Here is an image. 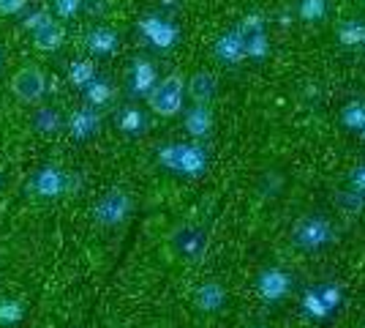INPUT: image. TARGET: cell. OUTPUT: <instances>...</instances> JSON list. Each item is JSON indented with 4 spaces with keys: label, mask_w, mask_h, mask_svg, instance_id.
Instances as JSON below:
<instances>
[{
    "label": "cell",
    "mask_w": 365,
    "mask_h": 328,
    "mask_svg": "<svg viewBox=\"0 0 365 328\" xmlns=\"http://www.w3.org/2000/svg\"><path fill=\"white\" fill-rule=\"evenodd\" d=\"M158 161L180 175H202L207 170V154L197 142H167L158 151Z\"/></svg>",
    "instance_id": "6da1fadb"
},
{
    "label": "cell",
    "mask_w": 365,
    "mask_h": 328,
    "mask_svg": "<svg viewBox=\"0 0 365 328\" xmlns=\"http://www.w3.org/2000/svg\"><path fill=\"white\" fill-rule=\"evenodd\" d=\"M71 328H85V326H71Z\"/></svg>",
    "instance_id": "4dcf8cb0"
},
{
    "label": "cell",
    "mask_w": 365,
    "mask_h": 328,
    "mask_svg": "<svg viewBox=\"0 0 365 328\" xmlns=\"http://www.w3.org/2000/svg\"><path fill=\"white\" fill-rule=\"evenodd\" d=\"M185 131L191 134V137H207L210 131H213V112L207 104H194V107L185 112Z\"/></svg>",
    "instance_id": "8fae6325"
},
{
    "label": "cell",
    "mask_w": 365,
    "mask_h": 328,
    "mask_svg": "<svg viewBox=\"0 0 365 328\" xmlns=\"http://www.w3.org/2000/svg\"><path fill=\"white\" fill-rule=\"evenodd\" d=\"M28 0H0V14L3 16H14L19 11H25Z\"/></svg>",
    "instance_id": "f1b7e54d"
},
{
    "label": "cell",
    "mask_w": 365,
    "mask_h": 328,
    "mask_svg": "<svg viewBox=\"0 0 365 328\" xmlns=\"http://www.w3.org/2000/svg\"><path fill=\"white\" fill-rule=\"evenodd\" d=\"M172 244L188 260H199L205 254V249H207V238H205V233L199 227H180V230H175Z\"/></svg>",
    "instance_id": "52a82bcc"
},
{
    "label": "cell",
    "mask_w": 365,
    "mask_h": 328,
    "mask_svg": "<svg viewBox=\"0 0 365 328\" xmlns=\"http://www.w3.org/2000/svg\"><path fill=\"white\" fill-rule=\"evenodd\" d=\"M182 101H185V82L180 74H169L161 82H155V88L148 94V104L161 118H175L182 109Z\"/></svg>",
    "instance_id": "7a4b0ae2"
},
{
    "label": "cell",
    "mask_w": 365,
    "mask_h": 328,
    "mask_svg": "<svg viewBox=\"0 0 365 328\" xmlns=\"http://www.w3.org/2000/svg\"><path fill=\"white\" fill-rule=\"evenodd\" d=\"M197 301L205 312H215V309L224 307L227 293H224V287H221L218 282H207V284H202V287L197 290Z\"/></svg>",
    "instance_id": "e0dca14e"
},
{
    "label": "cell",
    "mask_w": 365,
    "mask_h": 328,
    "mask_svg": "<svg viewBox=\"0 0 365 328\" xmlns=\"http://www.w3.org/2000/svg\"><path fill=\"white\" fill-rule=\"evenodd\" d=\"M131 208H134V200L123 189H109L107 194H101L93 205V219L101 227H118L128 219Z\"/></svg>",
    "instance_id": "3957f363"
},
{
    "label": "cell",
    "mask_w": 365,
    "mask_h": 328,
    "mask_svg": "<svg viewBox=\"0 0 365 328\" xmlns=\"http://www.w3.org/2000/svg\"><path fill=\"white\" fill-rule=\"evenodd\" d=\"M330 238H333V227L322 217H308L294 227V244L303 249H319L324 244H330Z\"/></svg>",
    "instance_id": "8992f818"
},
{
    "label": "cell",
    "mask_w": 365,
    "mask_h": 328,
    "mask_svg": "<svg viewBox=\"0 0 365 328\" xmlns=\"http://www.w3.org/2000/svg\"><path fill=\"white\" fill-rule=\"evenodd\" d=\"M215 58L227 66H235L245 58V36L237 28L235 31H227L218 41H215Z\"/></svg>",
    "instance_id": "9c48e42d"
},
{
    "label": "cell",
    "mask_w": 365,
    "mask_h": 328,
    "mask_svg": "<svg viewBox=\"0 0 365 328\" xmlns=\"http://www.w3.org/2000/svg\"><path fill=\"white\" fill-rule=\"evenodd\" d=\"M237 31L243 33V36H251V33H259V31H264V16L262 14H248L240 22V28Z\"/></svg>",
    "instance_id": "4316f807"
},
{
    "label": "cell",
    "mask_w": 365,
    "mask_h": 328,
    "mask_svg": "<svg viewBox=\"0 0 365 328\" xmlns=\"http://www.w3.org/2000/svg\"><path fill=\"white\" fill-rule=\"evenodd\" d=\"M46 88H49V82H46V74L38 66H22L14 77H11V94H14L22 104H36V101H41L46 94Z\"/></svg>",
    "instance_id": "277c9868"
},
{
    "label": "cell",
    "mask_w": 365,
    "mask_h": 328,
    "mask_svg": "<svg viewBox=\"0 0 365 328\" xmlns=\"http://www.w3.org/2000/svg\"><path fill=\"white\" fill-rule=\"evenodd\" d=\"M363 140H365V129H363Z\"/></svg>",
    "instance_id": "1f68e13d"
},
{
    "label": "cell",
    "mask_w": 365,
    "mask_h": 328,
    "mask_svg": "<svg viewBox=\"0 0 365 328\" xmlns=\"http://www.w3.org/2000/svg\"><path fill=\"white\" fill-rule=\"evenodd\" d=\"M259 290L264 293V298H281L289 290V277L278 268H267L262 277H259Z\"/></svg>",
    "instance_id": "2e32d148"
},
{
    "label": "cell",
    "mask_w": 365,
    "mask_h": 328,
    "mask_svg": "<svg viewBox=\"0 0 365 328\" xmlns=\"http://www.w3.org/2000/svg\"><path fill=\"white\" fill-rule=\"evenodd\" d=\"M61 126H63V118L58 109L44 107L33 115V129H36L38 134H55V131H61Z\"/></svg>",
    "instance_id": "ac0fdd59"
},
{
    "label": "cell",
    "mask_w": 365,
    "mask_h": 328,
    "mask_svg": "<svg viewBox=\"0 0 365 328\" xmlns=\"http://www.w3.org/2000/svg\"><path fill=\"white\" fill-rule=\"evenodd\" d=\"M338 41H341V44H346V47L365 44V22H357V19L344 22V25L338 28Z\"/></svg>",
    "instance_id": "cb8c5ba5"
},
{
    "label": "cell",
    "mask_w": 365,
    "mask_h": 328,
    "mask_svg": "<svg viewBox=\"0 0 365 328\" xmlns=\"http://www.w3.org/2000/svg\"><path fill=\"white\" fill-rule=\"evenodd\" d=\"M139 33L150 41L155 49H169L178 44V39H180V31H178V25L175 22H169L164 16L158 14H148L139 19Z\"/></svg>",
    "instance_id": "5b68a950"
},
{
    "label": "cell",
    "mask_w": 365,
    "mask_h": 328,
    "mask_svg": "<svg viewBox=\"0 0 365 328\" xmlns=\"http://www.w3.org/2000/svg\"><path fill=\"white\" fill-rule=\"evenodd\" d=\"M31 187L41 197H58L68 187V175L63 170H58V167H41V170L33 175Z\"/></svg>",
    "instance_id": "ba28073f"
},
{
    "label": "cell",
    "mask_w": 365,
    "mask_h": 328,
    "mask_svg": "<svg viewBox=\"0 0 365 328\" xmlns=\"http://www.w3.org/2000/svg\"><path fill=\"white\" fill-rule=\"evenodd\" d=\"M267 55H270V39H267V33L259 31V33L245 36V58H251V61H264Z\"/></svg>",
    "instance_id": "7402d4cb"
},
{
    "label": "cell",
    "mask_w": 365,
    "mask_h": 328,
    "mask_svg": "<svg viewBox=\"0 0 365 328\" xmlns=\"http://www.w3.org/2000/svg\"><path fill=\"white\" fill-rule=\"evenodd\" d=\"M98 129H101V115L93 107L74 109L71 118H68V131H71V137H76V140H88Z\"/></svg>",
    "instance_id": "30bf717a"
},
{
    "label": "cell",
    "mask_w": 365,
    "mask_h": 328,
    "mask_svg": "<svg viewBox=\"0 0 365 328\" xmlns=\"http://www.w3.org/2000/svg\"><path fill=\"white\" fill-rule=\"evenodd\" d=\"M351 192H363L365 194V164H360L357 170L351 172Z\"/></svg>",
    "instance_id": "f546056e"
},
{
    "label": "cell",
    "mask_w": 365,
    "mask_h": 328,
    "mask_svg": "<svg viewBox=\"0 0 365 328\" xmlns=\"http://www.w3.org/2000/svg\"><path fill=\"white\" fill-rule=\"evenodd\" d=\"M145 126H148V118L137 107H125L118 115V129L125 131V134H139V131H145Z\"/></svg>",
    "instance_id": "ffe728a7"
},
{
    "label": "cell",
    "mask_w": 365,
    "mask_h": 328,
    "mask_svg": "<svg viewBox=\"0 0 365 328\" xmlns=\"http://www.w3.org/2000/svg\"><path fill=\"white\" fill-rule=\"evenodd\" d=\"M155 82H158L155 66L150 61H145V58H137L134 69H131V91L137 96H148L155 88Z\"/></svg>",
    "instance_id": "7c38bea8"
},
{
    "label": "cell",
    "mask_w": 365,
    "mask_h": 328,
    "mask_svg": "<svg viewBox=\"0 0 365 328\" xmlns=\"http://www.w3.org/2000/svg\"><path fill=\"white\" fill-rule=\"evenodd\" d=\"M297 14L305 22H319L327 14V0H300L297 3Z\"/></svg>",
    "instance_id": "d4e9b609"
},
{
    "label": "cell",
    "mask_w": 365,
    "mask_h": 328,
    "mask_svg": "<svg viewBox=\"0 0 365 328\" xmlns=\"http://www.w3.org/2000/svg\"><path fill=\"white\" fill-rule=\"evenodd\" d=\"M112 96H115V88L109 85L107 79H101V77H96L85 88V99H88V104L91 107H101V104H107V101H112Z\"/></svg>",
    "instance_id": "44dd1931"
},
{
    "label": "cell",
    "mask_w": 365,
    "mask_h": 328,
    "mask_svg": "<svg viewBox=\"0 0 365 328\" xmlns=\"http://www.w3.org/2000/svg\"><path fill=\"white\" fill-rule=\"evenodd\" d=\"M85 41H88V49H91L93 55H112L118 49V44H120L118 33L112 31V28H93Z\"/></svg>",
    "instance_id": "9a60e30c"
},
{
    "label": "cell",
    "mask_w": 365,
    "mask_h": 328,
    "mask_svg": "<svg viewBox=\"0 0 365 328\" xmlns=\"http://www.w3.org/2000/svg\"><path fill=\"white\" fill-rule=\"evenodd\" d=\"M185 91H188V96H191L197 104H207V101L218 94V79H215L210 71H199V74L191 77Z\"/></svg>",
    "instance_id": "5bb4252c"
},
{
    "label": "cell",
    "mask_w": 365,
    "mask_h": 328,
    "mask_svg": "<svg viewBox=\"0 0 365 328\" xmlns=\"http://www.w3.org/2000/svg\"><path fill=\"white\" fill-rule=\"evenodd\" d=\"M63 41H66V33H63V28L55 19L44 22L38 31H33V44H36V49H41V52H55V49H61Z\"/></svg>",
    "instance_id": "4fadbf2b"
},
{
    "label": "cell",
    "mask_w": 365,
    "mask_h": 328,
    "mask_svg": "<svg viewBox=\"0 0 365 328\" xmlns=\"http://www.w3.org/2000/svg\"><path fill=\"white\" fill-rule=\"evenodd\" d=\"M93 79H96V66H93L88 58H82V61H74L68 66V82L74 85V88H88Z\"/></svg>",
    "instance_id": "d6986e66"
},
{
    "label": "cell",
    "mask_w": 365,
    "mask_h": 328,
    "mask_svg": "<svg viewBox=\"0 0 365 328\" xmlns=\"http://www.w3.org/2000/svg\"><path fill=\"white\" fill-rule=\"evenodd\" d=\"M82 3L85 0H55V14L61 16V19H71L82 11Z\"/></svg>",
    "instance_id": "484cf974"
},
{
    "label": "cell",
    "mask_w": 365,
    "mask_h": 328,
    "mask_svg": "<svg viewBox=\"0 0 365 328\" xmlns=\"http://www.w3.org/2000/svg\"><path fill=\"white\" fill-rule=\"evenodd\" d=\"M341 124L351 131H363L365 129V101H349L341 109Z\"/></svg>",
    "instance_id": "603a6c76"
},
{
    "label": "cell",
    "mask_w": 365,
    "mask_h": 328,
    "mask_svg": "<svg viewBox=\"0 0 365 328\" xmlns=\"http://www.w3.org/2000/svg\"><path fill=\"white\" fill-rule=\"evenodd\" d=\"M0 184H3V178H0Z\"/></svg>",
    "instance_id": "d6a6232c"
},
{
    "label": "cell",
    "mask_w": 365,
    "mask_h": 328,
    "mask_svg": "<svg viewBox=\"0 0 365 328\" xmlns=\"http://www.w3.org/2000/svg\"><path fill=\"white\" fill-rule=\"evenodd\" d=\"M49 19H52V16L46 14V11H33V14H28L25 19H22V28L33 33V31H38L44 22H49Z\"/></svg>",
    "instance_id": "83f0119b"
}]
</instances>
